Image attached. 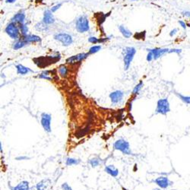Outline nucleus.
I'll return each mask as SVG.
<instances>
[{"mask_svg": "<svg viewBox=\"0 0 190 190\" xmlns=\"http://www.w3.org/2000/svg\"><path fill=\"white\" fill-rule=\"evenodd\" d=\"M5 31L12 39L17 40V41L19 39L21 31L19 26L15 23L11 22L10 24H8L7 27H5Z\"/></svg>", "mask_w": 190, "mask_h": 190, "instance_id": "4", "label": "nucleus"}, {"mask_svg": "<svg viewBox=\"0 0 190 190\" xmlns=\"http://www.w3.org/2000/svg\"><path fill=\"white\" fill-rule=\"evenodd\" d=\"M152 190H161V189H152Z\"/></svg>", "mask_w": 190, "mask_h": 190, "instance_id": "40", "label": "nucleus"}, {"mask_svg": "<svg viewBox=\"0 0 190 190\" xmlns=\"http://www.w3.org/2000/svg\"><path fill=\"white\" fill-rule=\"evenodd\" d=\"M61 188L63 190H72L71 187L67 183H64L62 184Z\"/></svg>", "mask_w": 190, "mask_h": 190, "instance_id": "29", "label": "nucleus"}, {"mask_svg": "<svg viewBox=\"0 0 190 190\" xmlns=\"http://www.w3.org/2000/svg\"><path fill=\"white\" fill-rule=\"evenodd\" d=\"M143 82H140L137 85H136V87H135V88L133 89V95H137L138 94V93H139L140 90H141V88H142V87H143Z\"/></svg>", "mask_w": 190, "mask_h": 190, "instance_id": "25", "label": "nucleus"}, {"mask_svg": "<svg viewBox=\"0 0 190 190\" xmlns=\"http://www.w3.org/2000/svg\"><path fill=\"white\" fill-rule=\"evenodd\" d=\"M59 73H60V75H61L62 77H66L68 74V68H66V66H60L59 68Z\"/></svg>", "mask_w": 190, "mask_h": 190, "instance_id": "24", "label": "nucleus"}, {"mask_svg": "<svg viewBox=\"0 0 190 190\" xmlns=\"http://www.w3.org/2000/svg\"><path fill=\"white\" fill-rule=\"evenodd\" d=\"M170 111V106L167 98L160 99L157 103V108L155 113L157 114L166 115Z\"/></svg>", "mask_w": 190, "mask_h": 190, "instance_id": "3", "label": "nucleus"}, {"mask_svg": "<svg viewBox=\"0 0 190 190\" xmlns=\"http://www.w3.org/2000/svg\"><path fill=\"white\" fill-rule=\"evenodd\" d=\"M179 24H180V25L181 26V27H183L184 30H186V27H187L186 24V22L185 21H179Z\"/></svg>", "mask_w": 190, "mask_h": 190, "instance_id": "34", "label": "nucleus"}, {"mask_svg": "<svg viewBox=\"0 0 190 190\" xmlns=\"http://www.w3.org/2000/svg\"><path fill=\"white\" fill-rule=\"evenodd\" d=\"M113 148L115 150L121 151L123 155H133L130 149V144L129 141L125 140L124 138H119L116 140L113 144Z\"/></svg>", "mask_w": 190, "mask_h": 190, "instance_id": "1", "label": "nucleus"}, {"mask_svg": "<svg viewBox=\"0 0 190 190\" xmlns=\"http://www.w3.org/2000/svg\"><path fill=\"white\" fill-rule=\"evenodd\" d=\"M101 159L99 158H91V159H90V161H89V163H90V165L92 167H97L99 165L101 164Z\"/></svg>", "mask_w": 190, "mask_h": 190, "instance_id": "23", "label": "nucleus"}, {"mask_svg": "<svg viewBox=\"0 0 190 190\" xmlns=\"http://www.w3.org/2000/svg\"><path fill=\"white\" fill-rule=\"evenodd\" d=\"M182 15L184 16V17L187 18L189 19L190 21V12L189 11H184V12H182Z\"/></svg>", "mask_w": 190, "mask_h": 190, "instance_id": "33", "label": "nucleus"}, {"mask_svg": "<svg viewBox=\"0 0 190 190\" xmlns=\"http://www.w3.org/2000/svg\"><path fill=\"white\" fill-rule=\"evenodd\" d=\"M61 6H62V4H61V3L57 4V5H55V6L52 7V9H51V12H56V11H57L58 9H60V7H61Z\"/></svg>", "mask_w": 190, "mask_h": 190, "instance_id": "31", "label": "nucleus"}, {"mask_svg": "<svg viewBox=\"0 0 190 190\" xmlns=\"http://www.w3.org/2000/svg\"><path fill=\"white\" fill-rule=\"evenodd\" d=\"M54 39L61 42L63 46H69L73 42L71 36H70L68 34H66V33H60V34H56V35H54Z\"/></svg>", "mask_w": 190, "mask_h": 190, "instance_id": "7", "label": "nucleus"}, {"mask_svg": "<svg viewBox=\"0 0 190 190\" xmlns=\"http://www.w3.org/2000/svg\"><path fill=\"white\" fill-rule=\"evenodd\" d=\"M133 1H136V0H133Z\"/></svg>", "mask_w": 190, "mask_h": 190, "instance_id": "41", "label": "nucleus"}, {"mask_svg": "<svg viewBox=\"0 0 190 190\" xmlns=\"http://www.w3.org/2000/svg\"><path fill=\"white\" fill-rule=\"evenodd\" d=\"M16 68H17V73L19 75H27V73L30 72V71H32L30 68H27V67L24 66L23 65H17L16 66Z\"/></svg>", "mask_w": 190, "mask_h": 190, "instance_id": "18", "label": "nucleus"}, {"mask_svg": "<svg viewBox=\"0 0 190 190\" xmlns=\"http://www.w3.org/2000/svg\"><path fill=\"white\" fill-rule=\"evenodd\" d=\"M124 69L128 70L130 66L131 63L133 62L134 56L136 53V50L134 47H126L124 49Z\"/></svg>", "mask_w": 190, "mask_h": 190, "instance_id": "2", "label": "nucleus"}, {"mask_svg": "<svg viewBox=\"0 0 190 190\" xmlns=\"http://www.w3.org/2000/svg\"><path fill=\"white\" fill-rule=\"evenodd\" d=\"M146 60H147V61L148 62H151L153 60H154V56H153V54L151 52H148Z\"/></svg>", "mask_w": 190, "mask_h": 190, "instance_id": "30", "label": "nucleus"}, {"mask_svg": "<svg viewBox=\"0 0 190 190\" xmlns=\"http://www.w3.org/2000/svg\"><path fill=\"white\" fill-rule=\"evenodd\" d=\"M88 41L91 43H94V44H96V43H100V39L98 38H95V37H91L90 38L88 39Z\"/></svg>", "mask_w": 190, "mask_h": 190, "instance_id": "28", "label": "nucleus"}, {"mask_svg": "<svg viewBox=\"0 0 190 190\" xmlns=\"http://www.w3.org/2000/svg\"><path fill=\"white\" fill-rule=\"evenodd\" d=\"M100 49H101V46H100V45L93 46L92 47L90 48L88 53L89 54H94V53H97V52H99V51L100 50Z\"/></svg>", "mask_w": 190, "mask_h": 190, "instance_id": "27", "label": "nucleus"}, {"mask_svg": "<svg viewBox=\"0 0 190 190\" xmlns=\"http://www.w3.org/2000/svg\"><path fill=\"white\" fill-rule=\"evenodd\" d=\"M39 78H43V79H46V80H49V81H50V80H52V78H49V77H48L47 75H45V74H41V75H39Z\"/></svg>", "mask_w": 190, "mask_h": 190, "instance_id": "35", "label": "nucleus"}, {"mask_svg": "<svg viewBox=\"0 0 190 190\" xmlns=\"http://www.w3.org/2000/svg\"><path fill=\"white\" fill-rule=\"evenodd\" d=\"M16 0H6L7 3H13V2H15Z\"/></svg>", "mask_w": 190, "mask_h": 190, "instance_id": "38", "label": "nucleus"}, {"mask_svg": "<svg viewBox=\"0 0 190 190\" xmlns=\"http://www.w3.org/2000/svg\"><path fill=\"white\" fill-rule=\"evenodd\" d=\"M24 19H25V15L23 12H18L12 18V22L15 23V24H24Z\"/></svg>", "mask_w": 190, "mask_h": 190, "instance_id": "14", "label": "nucleus"}, {"mask_svg": "<svg viewBox=\"0 0 190 190\" xmlns=\"http://www.w3.org/2000/svg\"><path fill=\"white\" fill-rule=\"evenodd\" d=\"M177 53V54H180V53H182V49H170V52H169V53Z\"/></svg>", "mask_w": 190, "mask_h": 190, "instance_id": "32", "label": "nucleus"}, {"mask_svg": "<svg viewBox=\"0 0 190 190\" xmlns=\"http://www.w3.org/2000/svg\"><path fill=\"white\" fill-rule=\"evenodd\" d=\"M81 161L79 159H76L74 158H67L66 160V164L67 166H73V165L79 164Z\"/></svg>", "mask_w": 190, "mask_h": 190, "instance_id": "21", "label": "nucleus"}, {"mask_svg": "<svg viewBox=\"0 0 190 190\" xmlns=\"http://www.w3.org/2000/svg\"><path fill=\"white\" fill-rule=\"evenodd\" d=\"M123 92L121 91H116L112 92L110 94V98L111 102L113 104H117L122 101V98H123Z\"/></svg>", "mask_w": 190, "mask_h": 190, "instance_id": "11", "label": "nucleus"}, {"mask_svg": "<svg viewBox=\"0 0 190 190\" xmlns=\"http://www.w3.org/2000/svg\"><path fill=\"white\" fill-rule=\"evenodd\" d=\"M51 119H52L51 114L47 113H43L41 114V126H42L43 129H44L45 132L48 133H51Z\"/></svg>", "mask_w": 190, "mask_h": 190, "instance_id": "6", "label": "nucleus"}, {"mask_svg": "<svg viewBox=\"0 0 190 190\" xmlns=\"http://www.w3.org/2000/svg\"><path fill=\"white\" fill-rule=\"evenodd\" d=\"M43 22L46 24H52L55 22V18L51 10H46L43 14Z\"/></svg>", "mask_w": 190, "mask_h": 190, "instance_id": "12", "label": "nucleus"}, {"mask_svg": "<svg viewBox=\"0 0 190 190\" xmlns=\"http://www.w3.org/2000/svg\"><path fill=\"white\" fill-rule=\"evenodd\" d=\"M148 52H151L154 56V60H157L159 58L162 57L166 53H169L170 49H161V48H155V49H148Z\"/></svg>", "mask_w": 190, "mask_h": 190, "instance_id": "10", "label": "nucleus"}, {"mask_svg": "<svg viewBox=\"0 0 190 190\" xmlns=\"http://www.w3.org/2000/svg\"><path fill=\"white\" fill-rule=\"evenodd\" d=\"M19 28H20V31L21 34L23 35V37L27 35V32H28V27L26 24H20L19 25Z\"/></svg>", "mask_w": 190, "mask_h": 190, "instance_id": "26", "label": "nucleus"}, {"mask_svg": "<svg viewBox=\"0 0 190 190\" xmlns=\"http://www.w3.org/2000/svg\"><path fill=\"white\" fill-rule=\"evenodd\" d=\"M15 159L17 160V161H24V160L30 159V158H28V157L27 156H19V157H17Z\"/></svg>", "mask_w": 190, "mask_h": 190, "instance_id": "36", "label": "nucleus"}, {"mask_svg": "<svg viewBox=\"0 0 190 190\" xmlns=\"http://www.w3.org/2000/svg\"><path fill=\"white\" fill-rule=\"evenodd\" d=\"M76 29L79 33H85L89 30V21L86 16H81L76 21Z\"/></svg>", "mask_w": 190, "mask_h": 190, "instance_id": "5", "label": "nucleus"}, {"mask_svg": "<svg viewBox=\"0 0 190 190\" xmlns=\"http://www.w3.org/2000/svg\"><path fill=\"white\" fill-rule=\"evenodd\" d=\"M178 32V29L177 28H174L170 32V37H173L174 35H176V34Z\"/></svg>", "mask_w": 190, "mask_h": 190, "instance_id": "37", "label": "nucleus"}, {"mask_svg": "<svg viewBox=\"0 0 190 190\" xmlns=\"http://www.w3.org/2000/svg\"><path fill=\"white\" fill-rule=\"evenodd\" d=\"M0 149H1V153H2V143L0 142Z\"/></svg>", "mask_w": 190, "mask_h": 190, "instance_id": "39", "label": "nucleus"}, {"mask_svg": "<svg viewBox=\"0 0 190 190\" xmlns=\"http://www.w3.org/2000/svg\"><path fill=\"white\" fill-rule=\"evenodd\" d=\"M119 30L120 31L121 34H122V36H123L124 38H129L132 36V32H131L130 31H129V29L126 28L125 26L123 25H120L119 27Z\"/></svg>", "mask_w": 190, "mask_h": 190, "instance_id": "19", "label": "nucleus"}, {"mask_svg": "<svg viewBox=\"0 0 190 190\" xmlns=\"http://www.w3.org/2000/svg\"><path fill=\"white\" fill-rule=\"evenodd\" d=\"M51 183V180L49 179H44L40 181L36 185V190H46Z\"/></svg>", "mask_w": 190, "mask_h": 190, "instance_id": "13", "label": "nucleus"}, {"mask_svg": "<svg viewBox=\"0 0 190 190\" xmlns=\"http://www.w3.org/2000/svg\"><path fill=\"white\" fill-rule=\"evenodd\" d=\"M89 53H78V54L75 55V56H72L71 57L68 58L66 60V63L68 64H75L77 63H79V62H82V60H85L88 56Z\"/></svg>", "mask_w": 190, "mask_h": 190, "instance_id": "9", "label": "nucleus"}, {"mask_svg": "<svg viewBox=\"0 0 190 190\" xmlns=\"http://www.w3.org/2000/svg\"><path fill=\"white\" fill-rule=\"evenodd\" d=\"M24 41L29 43H37V42H41V39L39 36L37 35H27L24 36V38H23Z\"/></svg>", "mask_w": 190, "mask_h": 190, "instance_id": "17", "label": "nucleus"}, {"mask_svg": "<svg viewBox=\"0 0 190 190\" xmlns=\"http://www.w3.org/2000/svg\"><path fill=\"white\" fill-rule=\"evenodd\" d=\"M26 44H27V43L26 41H24V40H18L17 41L14 43L13 44V49L17 50V49H21L22 47H24Z\"/></svg>", "mask_w": 190, "mask_h": 190, "instance_id": "20", "label": "nucleus"}, {"mask_svg": "<svg viewBox=\"0 0 190 190\" xmlns=\"http://www.w3.org/2000/svg\"><path fill=\"white\" fill-rule=\"evenodd\" d=\"M104 171L113 177H117L119 175V170L116 168L113 165H108L104 168Z\"/></svg>", "mask_w": 190, "mask_h": 190, "instance_id": "15", "label": "nucleus"}, {"mask_svg": "<svg viewBox=\"0 0 190 190\" xmlns=\"http://www.w3.org/2000/svg\"><path fill=\"white\" fill-rule=\"evenodd\" d=\"M12 190H30L29 183L25 180L20 182L17 186L12 188Z\"/></svg>", "mask_w": 190, "mask_h": 190, "instance_id": "16", "label": "nucleus"}, {"mask_svg": "<svg viewBox=\"0 0 190 190\" xmlns=\"http://www.w3.org/2000/svg\"><path fill=\"white\" fill-rule=\"evenodd\" d=\"M175 94L178 97V98L183 102L184 104L190 106V96H185V95H183L180 93H177V92H176Z\"/></svg>", "mask_w": 190, "mask_h": 190, "instance_id": "22", "label": "nucleus"}, {"mask_svg": "<svg viewBox=\"0 0 190 190\" xmlns=\"http://www.w3.org/2000/svg\"><path fill=\"white\" fill-rule=\"evenodd\" d=\"M153 182L158 187H160V189H167L168 187L173 185V183L171 181H170V180L166 177H164V176L158 177V178L155 179Z\"/></svg>", "mask_w": 190, "mask_h": 190, "instance_id": "8", "label": "nucleus"}]
</instances>
